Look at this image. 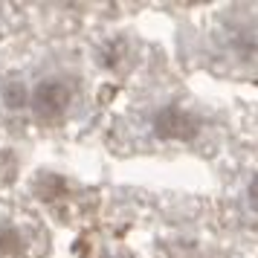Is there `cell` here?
Returning <instances> with one entry per match:
<instances>
[{"label":"cell","mask_w":258,"mask_h":258,"mask_svg":"<svg viewBox=\"0 0 258 258\" xmlns=\"http://www.w3.org/2000/svg\"><path fill=\"white\" fill-rule=\"evenodd\" d=\"M70 99H73V90L67 82L61 79H44L32 90V107L41 119H55L61 116L67 107H70Z\"/></svg>","instance_id":"obj_1"},{"label":"cell","mask_w":258,"mask_h":258,"mask_svg":"<svg viewBox=\"0 0 258 258\" xmlns=\"http://www.w3.org/2000/svg\"><path fill=\"white\" fill-rule=\"evenodd\" d=\"M3 102H6L9 107L26 105V90L18 82H9V84H6V90H3Z\"/></svg>","instance_id":"obj_2"},{"label":"cell","mask_w":258,"mask_h":258,"mask_svg":"<svg viewBox=\"0 0 258 258\" xmlns=\"http://www.w3.org/2000/svg\"><path fill=\"white\" fill-rule=\"evenodd\" d=\"M246 203L258 212V171L246 180Z\"/></svg>","instance_id":"obj_3"}]
</instances>
